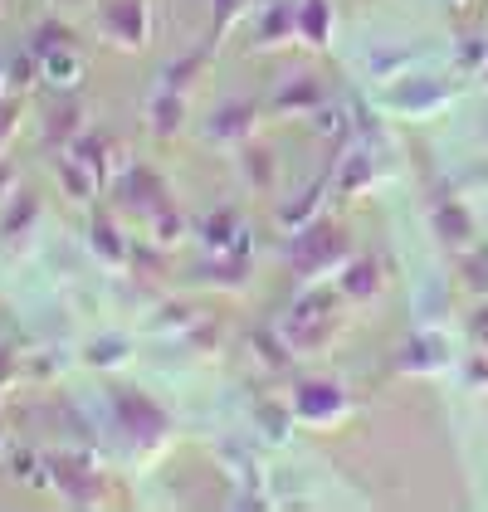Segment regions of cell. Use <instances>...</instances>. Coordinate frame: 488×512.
<instances>
[{
    "mask_svg": "<svg viewBox=\"0 0 488 512\" xmlns=\"http://www.w3.org/2000/svg\"><path fill=\"white\" fill-rule=\"evenodd\" d=\"M113 415L118 425L132 434V444H142V454H157L166 439H171V415L152 395L142 391H113Z\"/></svg>",
    "mask_w": 488,
    "mask_h": 512,
    "instance_id": "1",
    "label": "cell"
},
{
    "mask_svg": "<svg viewBox=\"0 0 488 512\" xmlns=\"http://www.w3.org/2000/svg\"><path fill=\"white\" fill-rule=\"evenodd\" d=\"M98 35L122 49V54H142L152 44V10L147 0H103L98 5Z\"/></svg>",
    "mask_w": 488,
    "mask_h": 512,
    "instance_id": "2",
    "label": "cell"
},
{
    "mask_svg": "<svg viewBox=\"0 0 488 512\" xmlns=\"http://www.w3.org/2000/svg\"><path fill=\"white\" fill-rule=\"evenodd\" d=\"M118 196L127 200V210H142L147 220H152V215H162L166 205H176L171 191H166V181L152 171V166H122Z\"/></svg>",
    "mask_w": 488,
    "mask_h": 512,
    "instance_id": "3",
    "label": "cell"
},
{
    "mask_svg": "<svg viewBox=\"0 0 488 512\" xmlns=\"http://www.w3.org/2000/svg\"><path fill=\"white\" fill-rule=\"evenodd\" d=\"M49 473H54V488L74 503V508H88V503H98V488H103V478L88 469L83 459H69V454H54L49 459Z\"/></svg>",
    "mask_w": 488,
    "mask_h": 512,
    "instance_id": "4",
    "label": "cell"
},
{
    "mask_svg": "<svg viewBox=\"0 0 488 512\" xmlns=\"http://www.w3.org/2000/svg\"><path fill=\"white\" fill-rule=\"evenodd\" d=\"M79 137H83V103L74 98V88H69V93H64L59 103H49V113H44V147L69 152Z\"/></svg>",
    "mask_w": 488,
    "mask_h": 512,
    "instance_id": "5",
    "label": "cell"
},
{
    "mask_svg": "<svg viewBox=\"0 0 488 512\" xmlns=\"http://www.w3.org/2000/svg\"><path fill=\"white\" fill-rule=\"evenodd\" d=\"M254 103H225V108H215L210 118H205V137L215 142V147H244L249 142V132H254Z\"/></svg>",
    "mask_w": 488,
    "mask_h": 512,
    "instance_id": "6",
    "label": "cell"
},
{
    "mask_svg": "<svg viewBox=\"0 0 488 512\" xmlns=\"http://www.w3.org/2000/svg\"><path fill=\"white\" fill-rule=\"evenodd\" d=\"M88 249H93L108 269H127V259H132V244L122 239L118 220H113L108 210H93V215H88Z\"/></svg>",
    "mask_w": 488,
    "mask_h": 512,
    "instance_id": "7",
    "label": "cell"
},
{
    "mask_svg": "<svg viewBox=\"0 0 488 512\" xmlns=\"http://www.w3.org/2000/svg\"><path fill=\"white\" fill-rule=\"evenodd\" d=\"M147 127H152L162 142H171V137L186 127V93L157 83V93H152V103H147Z\"/></svg>",
    "mask_w": 488,
    "mask_h": 512,
    "instance_id": "8",
    "label": "cell"
},
{
    "mask_svg": "<svg viewBox=\"0 0 488 512\" xmlns=\"http://www.w3.org/2000/svg\"><path fill=\"white\" fill-rule=\"evenodd\" d=\"M337 264V235H323V230H313V235L298 239V249H293V269L303 278L323 274Z\"/></svg>",
    "mask_w": 488,
    "mask_h": 512,
    "instance_id": "9",
    "label": "cell"
},
{
    "mask_svg": "<svg viewBox=\"0 0 488 512\" xmlns=\"http://www.w3.org/2000/svg\"><path fill=\"white\" fill-rule=\"evenodd\" d=\"M54 176H59V191L74 200V205H88V200H93V191H98L93 171H88L74 152H59V161H54Z\"/></svg>",
    "mask_w": 488,
    "mask_h": 512,
    "instance_id": "10",
    "label": "cell"
},
{
    "mask_svg": "<svg viewBox=\"0 0 488 512\" xmlns=\"http://www.w3.org/2000/svg\"><path fill=\"white\" fill-rule=\"evenodd\" d=\"M35 225H40V200L30 196V191L10 196V205H5V220H0V239H5V244H20V239L30 235Z\"/></svg>",
    "mask_w": 488,
    "mask_h": 512,
    "instance_id": "11",
    "label": "cell"
},
{
    "mask_svg": "<svg viewBox=\"0 0 488 512\" xmlns=\"http://www.w3.org/2000/svg\"><path fill=\"white\" fill-rule=\"evenodd\" d=\"M64 49H79V30H74L69 20L49 15L40 30H35V40H30V54H35V59H49V54H64Z\"/></svg>",
    "mask_w": 488,
    "mask_h": 512,
    "instance_id": "12",
    "label": "cell"
},
{
    "mask_svg": "<svg viewBox=\"0 0 488 512\" xmlns=\"http://www.w3.org/2000/svg\"><path fill=\"white\" fill-rule=\"evenodd\" d=\"M40 74H44V79H49V88H59V93H69V88H79L83 54H79V49H64V54H49V59H40Z\"/></svg>",
    "mask_w": 488,
    "mask_h": 512,
    "instance_id": "13",
    "label": "cell"
},
{
    "mask_svg": "<svg viewBox=\"0 0 488 512\" xmlns=\"http://www.w3.org/2000/svg\"><path fill=\"white\" fill-rule=\"evenodd\" d=\"M205 69H210V44H205V49H191L186 59H176V64H171V69L162 74V83H166V88H181V93H191Z\"/></svg>",
    "mask_w": 488,
    "mask_h": 512,
    "instance_id": "14",
    "label": "cell"
},
{
    "mask_svg": "<svg viewBox=\"0 0 488 512\" xmlns=\"http://www.w3.org/2000/svg\"><path fill=\"white\" fill-rule=\"evenodd\" d=\"M298 35L308 44H327V35H332V5H327V0H303V10H298Z\"/></svg>",
    "mask_w": 488,
    "mask_h": 512,
    "instance_id": "15",
    "label": "cell"
},
{
    "mask_svg": "<svg viewBox=\"0 0 488 512\" xmlns=\"http://www.w3.org/2000/svg\"><path fill=\"white\" fill-rule=\"evenodd\" d=\"M337 405H342V395L332 386H298V415L303 420H332Z\"/></svg>",
    "mask_w": 488,
    "mask_h": 512,
    "instance_id": "16",
    "label": "cell"
},
{
    "mask_svg": "<svg viewBox=\"0 0 488 512\" xmlns=\"http://www.w3.org/2000/svg\"><path fill=\"white\" fill-rule=\"evenodd\" d=\"M293 35H298V10H279V5H274V10L264 15V25L254 30V44H259V49H269V44L293 40Z\"/></svg>",
    "mask_w": 488,
    "mask_h": 512,
    "instance_id": "17",
    "label": "cell"
},
{
    "mask_svg": "<svg viewBox=\"0 0 488 512\" xmlns=\"http://www.w3.org/2000/svg\"><path fill=\"white\" fill-rule=\"evenodd\" d=\"M20 122H25V93H5V98H0V157L10 152Z\"/></svg>",
    "mask_w": 488,
    "mask_h": 512,
    "instance_id": "18",
    "label": "cell"
},
{
    "mask_svg": "<svg viewBox=\"0 0 488 512\" xmlns=\"http://www.w3.org/2000/svg\"><path fill=\"white\" fill-rule=\"evenodd\" d=\"M152 235H157L162 249H176V244L186 239V220H181V210H176V205H166L162 215H152Z\"/></svg>",
    "mask_w": 488,
    "mask_h": 512,
    "instance_id": "19",
    "label": "cell"
},
{
    "mask_svg": "<svg viewBox=\"0 0 488 512\" xmlns=\"http://www.w3.org/2000/svg\"><path fill=\"white\" fill-rule=\"evenodd\" d=\"M235 230H240V220H235V215H230V210H220V215H210V220H205V244H210V249H230V244H225V239L235 235Z\"/></svg>",
    "mask_w": 488,
    "mask_h": 512,
    "instance_id": "20",
    "label": "cell"
},
{
    "mask_svg": "<svg viewBox=\"0 0 488 512\" xmlns=\"http://www.w3.org/2000/svg\"><path fill=\"white\" fill-rule=\"evenodd\" d=\"M240 152H244V166H249V181L264 191V186H269V166H274V157H269L264 147H249V142H244Z\"/></svg>",
    "mask_w": 488,
    "mask_h": 512,
    "instance_id": "21",
    "label": "cell"
},
{
    "mask_svg": "<svg viewBox=\"0 0 488 512\" xmlns=\"http://www.w3.org/2000/svg\"><path fill=\"white\" fill-rule=\"evenodd\" d=\"M244 274H249V269H244L240 259H235V264H215V259H210V264L201 269L205 283H230V288H235V283H244Z\"/></svg>",
    "mask_w": 488,
    "mask_h": 512,
    "instance_id": "22",
    "label": "cell"
},
{
    "mask_svg": "<svg viewBox=\"0 0 488 512\" xmlns=\"http://www.w3.org/2000/svg\"><path fill=\"white\" fill-rule=\"evenodd\" d=\"M284 93H288V98H279V113H288V108H308V103H318V88H313L308 79L288 83Z\"/></svg>",
    "mask_w": 488,
    "mask_h": 512,
    "instance_id": "23",
    "label": "cell"
},
{
    "mask_svg": "<svg viewBox=\"0 0 488 512\" xmlns=\"http://www.w3.org/2000/svg\"><path fill=\"white\" fill-rule=\"evenodd\" d=\"M15 186H20V171H15L10 161H0V205H10V196H15Z\"/></svg>",
    "mask_w": 488,
    "mask_h": 512,
    "instance_id": "24",
    "label": "cell"
},
{
    "mask_svg": "<svg viewBox=\"0 0 488 512\" xmlns=\"http://www.w3.org/2000/svg\"><path fill=\"white\" fill-rule=\"evenodd\" d=\"M10 376H15V356H10V352H0V386H5Z\"/></svg>",
    "mask_w": 488,
    "mask_h": 512,
    "instance_id": "25",
    "label": "cell"
}]
</instances>
